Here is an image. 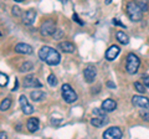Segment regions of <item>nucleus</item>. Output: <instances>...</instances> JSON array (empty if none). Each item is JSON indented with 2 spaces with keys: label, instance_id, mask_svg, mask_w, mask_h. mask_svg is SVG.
<instances>
[{
  "label": "nucleus",
  "instance_id": "nucleus-1",
  "mask_svg": "<svg viewBox=\"0 0 149 139\" xmlns=\"http://www.w3.org/2000/svg\"><path fill=\"white\" fill-rule=\"evenodd\" d=\"M39 57L40 60H42L44 62H46L50 66H56L61 61V56L55 49L50 47V46H42L39 50Z\"/></svg>",
  "mask_w": 149,
  "mask_h": 139
},
{
  "label": "nucleus",
  "instance_id": "nucleus-2",
  "mask_svg": "<svg viewBox=\"0 0 149 139\" xmlns=\"http://www.w3.org/2000/svg\"><path fill=\"white\" fill-rule=\"evenodd\" d=\"M127 15L132 21H139L143 16L142 8L136 1H129L127 4Z\"/></svg>",
  "mask_w": 149,
  "mask_h": 139
},
{
  "label": "nucleus",
  "instance_id": "nucleus-3",
  "mask_svg": "<svg viewBox=\"0 0 149 139\" xmlns=\"http://www.w3.org/2000/svg\"><path fill=\"white\" fill-rule=\"evenodd\" d=\"M139 65H141V60L138 58V56H136L134 54H129L127 56V62H125V71L129 75H134L138 71Z\"/></svg>",
  "mask_w": 149,
  "mask_h": 139
},
{
  "label": "nucleus",
  "instance_id": "nucleus-4",
  "mask_svg": "<svg viewBox=\"0 0 149 139\" xmlns=\"http://www.w3.org/2000/svg\"><path fill=\"white\" fill-rule=\"evenodd\" d=\"M61 92H62V98L66 103H73L74 101H77V93L71 88V86L67 85V83L62 85Z\"/></svg>",
  "mask_w": 149,
  "mask_h": 139
},
{
  "label": "nucleus",
  "instance_id": "nucleus-5",
  "mask_svg": "<svg viewBox=\"0 0 149 139\" xmlns=\"http://www.w3.org/2000/svg\"><path fill=\"white\" fill-rule=\"evenodd\" d=\"M56 30V24H55V20L52 19H47L46 21L42 22V25L40 27V32L42 36H51L55 32Z\"/></svg>",
  "mask_w": 149,
  "mask_h": 139
},
{
  "label": "nucleus",
  "instance_id": "nucleus-6",
  "mask_svg": "<svg viewBox=\"0 0 149 139\" xmlns=\"http://www.w3.org/2000/svg\"><path fill=\"white\" fill-rule=\"evenodd\" d=\"M96 76H97L96 66H93V65H88V66L85 68V71H83V77H85V81L87 83H92L93 81H95Z\"/></svg>",
  "mask_w": 149,
  "mask_h": 139
},
{
  "label": "nucleus",
  "instance_id": "nucleus-7",
  "mask_svg": "<svg viewBox=\"0 0 149 139\" xmlns=\"http://www.w3.org/2000/svg\"><path fill=\"white\" fill-rule=\"evenodd\" d=\"M103 138H107V139H120L122 138V131H120L118 127L108 128L103 133Z\"/></svg>",
  "mask_w": 149,
  "mask_h": 139
},
{
  "label": "nucleus",
  "instance_id": "nucleus-8",
  "mask_svg": "<svg viewBox=\"0 0 149 139\" xmlns=\"http://www.w3.org/2000/svg\"><path fill=\"white\" fill-rule=\"evenodd\" d=\"M132 103L136 107H142V108H149V99L143 96H133L132 97Z\"/></svg>",
  "mask_w": 149,
  "mask_h": 139
},
{
  "label": "nucleus",
  "instance_id": "nucleus-9",
  "mask_svg": "<svg viewBox=\"0 0 149 139\" xmlns=\"http://www.w3.org/2000/svg\"><path fill=\"white\" fill-rule=\"evenodd\" d=\"M119 51H120V49L118 47V46L112 45L111 47L106 51V60H107V61H113V60L118 56Z\"/></svg>",
  "mask_w": 149,
  "mask_h": 139
},
{
  "label": "nucleus",
  "instance_id": "nucleus-10",
  "mask_svg": "<svg viewBox=\"0 0 149 139\" xmlns=\"http://www.w3.org/2000/svg\"><path fill=\"white\" fill-rule=\"evenodd\" d=\"M36 19V11L34 9H30V10H27L24 15V19H22V22H24L25 25H32L34 24V21Z\"/></svg>",
  "mask_w": 149,
  "mask_h": 139
},
{
  "label": "nucleus",
  "instance_id": "nucleus-11",
  "mask_svg": "<svg viewBox=\"0 0 149 139\" xmlns=\"http://www.w3.org/2000/svg\"><path fill=\"white\" fill-rule=\"evenodd\" d=\"M24 86L25 87H41V83L35 76L29 75L24 78Z\"/></svg>",
  "mask_w": 149,
  "mask_h": 139
},
{
  "label": "nucleus",
  "instance_id": "nucleus-12",
  "mask_svg": "<svg viewBox=\"0 0 149 139\" xmlns=\"http://www.w3.org/2000/svg\"><path fill=\"white\" fill-rule=\"evenodd\" d=\"M15 51L17 54H24V55H30V54H32V47L30 45H27V44H17L16 46H15Z\"/></svg>",
  "mask_w": 149,
  "mask_h": 139
},
{
  "label": "nucleus",
  "instance_id": "nucleus-13",
  "mask_svg": "<svg viewBox=\"0 0 149 139\" xmlns=\"http://www.w3.org/2000/svg\"><path fill=\"white\" fill-rule=\"evenodd\" d=\"M107 123H108V118L107 117H100V115H97V117L91 119V124L93 127H96V128L103 127V126H106Z\"/></svg>",
  "mask_w": 149,
  "mask_h": 139
},
{
  "label": "nucleus",
  "instance_id": "nucleus-14",
  "mask_svg": "<svg viewBox=\"0 0 149 139\" xmlns=\"http://www.w3.org/2000/svg\"><path fill=\"white\" fill-rule=\"evenodd\" d=\"M39 127H40L39 119L37 118H29V120H27V123H26V128L30 133H35L37 129H39Z\"/></svg>",
  "mask_w": 149,
  "mask_h": 139
},
{
  "label": "nucleus",
  "instance_id": "nucleus-15",
  "mask_svg": "<svg viewBox=\"0 0 149 139\" xmlns=\"http://www.w3.org/2000/svg\"><path fill=\"white\" fill-rule=\"evenodd\" d=\"M102 108H103L106 112H113V111L117 108V103H116V101H113V99L107 98L106 101L102 102Z\"/></svg>",
  "mask_w": 149,
  "mask_h": 139
},
{
  "label": "nucleus",
  "instance_id": "nucleus-16",
  "mask_svg": "<svg viewBox=\"0 0 149 139\" xmlns=\"http://www.w3.org/2000/svg\"><path fill=\"white\" fill-rule=\"evenodd\" d=\"M58 49H61L63 52L66 54H72L74 52V45L72 42H68V41H63V42L58 44Z\"/></svg>",
  "mask_w": 149,
  "mask_h": 139
},
{
  "label": "nucleus",
  "instance_id": "nucleus-17",
  "mask_svg": "<svg viewBox=\"0 0 149 139\" xmlns=\"http://www.w3.org/2000/svg\"><path fill=\"white\" fill-rule=\"evenodd\" d=\"M116 38H117V40L119 41L122 45H127L129 42V39H128V36L124 34L123 31H118L117 34H116Z\"/></svg>",
  "mask_w": 149,
  "mask_h": 139
},
{
  "label": "nucleus",
  "instance_id": "nucleus-18",
  "mask_svg": "<svg viewBox=\"0 0 149 139\" xmlns=\"http://www.w3.org/2000/svg\"><path fill=\"white\" fill-rule=\"evenodd\" d=\"M30 97H31L32 101L39 102V101H41L42 98H45V93H44L42 91H32L31 95H30Z\"/></svg>",
  "mask_w": 149,
  "mask_h": 139
},
{
  "label": "nucleus",
  "instance_id": "nucleus-19",
  "mask_svg": "<svg viewBox=\"0 0 149 139\" xmlns=\"http://www.w3.org/2000/svg\"><path fill=\"white\" fill-rule=\"evenodd\" d=\"M32 68H34V65H32L31 62H24L19 70H20V72H29Z\"/></svg>",
  "mask_w": 149,
  "mask_h": 139
},
{
  "label": "nucleus",
  "instance_id": "nucleus-20",
  "mask_svg": "<svg viewBox=\"0 0 149 139\" xmlns=\"http://www.w3.org/2000/svg\"><path fill=\"white\" fill-rule=\"evenodd\" d=\"M10 106H11V99L10 98H5V99H3L1 101V104H0V109L3 111H8L9 108H10Z\"/></svg>",
  "mask_w": 149,
  "mask_h": 139
},
{
  "label": "nucleus",
  "instance_id": "nucleus-21",
  "mask_svg": "<svg viewBox=\"0 0 149 139\" xmlns=\"http://www.w3.org/2000/svg\"><path fill=\"white\" fill-rule=\"evenodd\" d=\"M139 115L142 117L143 120H146V122H149V109H148V108L141 109V112H139Z\"/></svg>",
  "mask_w": 149,
  "mask_h": 139
},
{
  "label": "nucleus",
  "instance_id": "nucleus-22",
  "mask_svg": "<svg viewBox=\"0 0 149 139\" xmlns=\"http://www.w3.org/2000/svg\"><path fill=\"white\" fill-rule=\"evenodd\" d=\"M21 108H22V112H24L25 114H31V113H34V107H32L31 104H29V103L21 106Z\"/></svg>",
  "mask_w": 149,
  "mask_h": 139
},
{
  "label": "nucleus",
  "instance_id": "nucleus-23",
  "mask_svg": "<svg viewBox=\"0 0 149 139\" xmlns=\"http://www.w3.org/2000/svg\"><path fill=\"white\" fill-rule=\"evenodd\" d=\"M137 3H138V5L142 8V10L143 11H148V0H137Z\"/></svg>",
  "mask_w": 149,
  "mask_h": 139
},
{
  "label": "nucleus",
  "instance_id": "nucleus-24",
  "mask_svg": "<svg viewBox=\"0 0 149 139\" xmlns=\"http://www.w3.org/2000/svg\"><path fill=\"white\" fill-rule=\"evenodd\" d=\"M8 76L5 75V73H0V86H1V87H5L6 85H8Z\"/></svg>",
  "mask_w": 149,
  "mask_h": 139
},
{
  "label": "nucleus",
  "instance_id": "nucleus-25",
  "mask_svg": "<svg viewBox=\"0 0 149 139\" xmlns=\"http://www.w3.org/2000/svg\"><path fill=\"white\" fill-rule=\"evenodd\" d=\"M47 82H49V85H50V86L55 87L56 85H57V80H56V76L51 73V75L47 77Z\"/></svg>",
  "mask_w": 149,
  "mask_h": 139
},
{
  "label": "nucleus",
  "instance_id": "nucleus-26",
  "mask_svg": "<svg viewBox=\"0 0 149 139\" xmlns=\"http://www.w3.org/2000/svg\"><path fill=\"white\" fill-rule=\"evenodd\" d=\"M93 114L95 115H100V117H106V111L103 108H95L93 109Z\"/></svg>",
  "mask_w": 149,
  "mask_h": 139
},
{
  "label": "nucleus",
  "instance_id": "nucleus-27",
  "mask_svg": "<svg viewBox=\"0 0 149 139\" xmlns=\"http://www.w3.org/2000/svg\"><path fill=\"white\" fill-rule=\"evenodd\" d=\"M134 88H136L139 93H144V92H146V88H144V86L141 82H134Z\"/></svg>",
  "mask_w": 149,
  "mask_h": 139
},
{
  "label": "nucleus",
  "instance_id": "nucleus-28",
  "mask_svg": "<svg viewBox=\"0 0 149 139\" xmlns=\"http://www.w3.org/2000/svg\"><path fill=\"white\" fill-rule=\"evenodd\" d=\"M52 36H54V39H55V40L61 39L62 36H63V31H62L61 29H56V30H55V32L52 34Z\"/></svg>",
  "mask_w": 149,
  "mask_h": 139
},
{
  "label": "nucleus",
  "instance_id": "nucleus-29",
  "mask_svg": "<svg viewBox=\"0 0 149 139\" xmlns=\"http://www.w3.org/2000/svg\"><path fill=\"white\" fill-rule=\"evenodd\" d=\"M13 15L14 16H21V11H20V8H17V6H13Z\"/></svg>",
  "mask_w": 149,
  "mask_h": 139
},
{
  "label": "nucleus",
  "instance_id": "nucleus-30",
  "mask_svg": "<svg viewBox=\"0 0 149 139\" xmlns=\"http://www.w3.org/2000/svg\"><path fill=\"white\" fill-rule=\"evenodd\" d=\"M72 20H73V21H76L78 25H83V21L80 20V17H78L77 14H73V15H72Z\"/></svg>",
  "mask_w": 149,
  "mask_h": 139
},
{
  "label": "nucleus",
  "instance_id": "nucleus-31",
  "mask_svg": "<svg viewBox=\"0 0 149 139\" xmlns=\"http://www.w3.org/2000/svg\"><path fill=\"white\" fill-rule=\"evenodd\" d=\"M19 102H20V104L21 106H24V104H26L27 103V99H26V97L22 95V96H20V98H19Z\"/></svg>",
  "mask_w": 149,
  "mask_h": 139
},
{
  "label": "nucleus",
  "instance_id": "nucleus-32",
  "mask_svg": "<svg viewBox=\"0 0 149 139\" xmlns=\"http://www.w3.org/2000/svg\"><path fill=\"white\" fill-rule=\"evenodd\" d=\"M113 24H114V25H118V26H122V27H124V29H125L124 24H122V22H120L118 19H114V20H113Z\"/></svg>",
  "mask_w": 149,
  "mask_h": 139
},
{
  "label": "nucleus",
  "instance_id": "nucleus-33",
  "mask_svg": "<svg viewBox=\"0 0 149 139\" xmlns=\"http://www.w3.org/2000/svg\"><path fill=\"white\" fill-rule=\"evenodd\" d=\"M106 85H107V87H108V88H111V90H113V88H116V85H114V83H113V82H111V81H108V82H107V83H106Z\"/></svg>",
  "mask_w": 149,
  "mask_h": 139
},
{
  "label": "nucleus",
  "instance_id": "nucleus-34",
  "mask_svg": "<svg viewBox=\"0 0 149 139\" xmlns=\"http://www.w3.org/2000/svg\"><path fill=\"white\" fill-rule=\"evenodd\" d=\"M143 81H144V85H146V86H149V76L144 77V78H143Z\"/></svg>",
  "mask_w": 149,
  "mask_h": 139
},
{
  "label": "nucleus",
  "instance_id": "nucleus-35",
  "mask_svg": "<svg viewBox=\"0 0 149 139\" xmlns=\"http://www.w3.org/2000/svg\"><path fill=\"white\" fill-rule=\"evenodd\" d=\"M0 136H1V139H5V138H6V134L4 133V132H1V134H0Z\"/></svg>",
  "mask_w": 149,
  "mask_h": 139
},
{
  "label": "nucleus",
  "instance_id": "nucleus-36",
  "mask_svg": "<svg viewBox=\"0 0 149 139\" xmlns=\"http://www.w3.org/2000/svg\"><path fill=\"white\" fill-rule=\"evenodd\" d=\"M111 1H112V0H106V4H109Z\"/></svg>",
  "mask_w": 149,
  "mask_h": 139
},
{
  "label": "nucleus",
  "instance_id": "nucleus-37",
  "mask_svg": "<svg viewBox=\"0 0 149 139\" xmlns=\"http://www.w3.org/2000/svg\"><path fill=\"white\" fill-rule=\"evenodd\" d=\"M14 1H17V3H20V1H24V0H14Z\"/></svg>",
  "mask_w": 149,
  "mask_h": 139
},
{
  "label": "nucleus",
  "instance_id": "nucleus-38",
  "mask_svg": "<svg viewBox=\"0 0 149 139\" xmlns=\"http://www.w3.org/2000/svg\"><path fill=\"white\" fill-rule=\"evenodd\" d=\"M65 1H67V0H65Z\"/></svg>",
  "mask_w": 149,
  "mask_h": 139
}]
</instances>
